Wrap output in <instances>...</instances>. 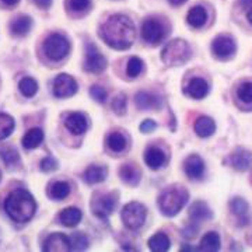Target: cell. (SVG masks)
I'll return each mask as SVG.
<instances>
[{
	"instance_id": "6da1fadb",
	"label": "cell",
	"mask_w": 252,
	"mask_h": 252,
	"mask_svg": "<svg viewBox=\"0 0 252 252\" xmlns=\"http://www.w3.org/2000/svg\"><path fill=\"white\" fill-rule=\"evenodd\" d=\"M99 35L111 48L125 51L135 41V26L132 20L124 14H114L101 26Z\"/></svg>"
},
{
	"instance_id": "7a4b0ae2",
	"label": "cell",
	"mask_w": 252,
	"mask_h": 252,
	"mask_svg": "<svg viewBox=\"0 0 252 252\" xmlns=\"http://www.w3.org/2000/svg\"><path fill=\"white\" fill-rule=\"evenodd\" d=\"M6 213L17 223H26L35 213V200L24 189H16L10 193L4 203Z\"/></svg>"
},
{
	"instance_id": "3957f363",
	"label": "cell",
	"mask_w": 252,
	"mask_h": 252,
	"mask_svg": "<svg viewBox=\"0 0 252 252\" xmlns=\"http://www.w3.org/2000/svg\"><path fill=\"white\" fill-rule=\"evenodd\" d=\"M188 198L189 193L185 188L180 185L170 187L158 196V207L165 216L172 217L180 213L181 209L188 202Z\"/></svg>"
},
{
	"instance_id": "277c9868",
	"label": "cell",
	"mask_w": 252,
	"mask_h": 252,
	"mask_svg": "<svg viewBox=\"0 0 252 252\" xmlns=\"http://www.w3.org/2000/svg\"><path fill=\"white\" fill-rule=\"evenodd\" d=\"M190 55H192V51L188 42L178 38L165 45L161 52V59L167 66H181L188 62Z\"/></svg>"
},
{
	"instance_id": "5b68a950",
	"label": "cell",
	"mask_w": 252,
	"mask_h": 252,
	"mask_svg": "<svg viewBox=\"0 0 252 252\" xmlns=\"http://www.w3.org/2000/svg\"><path fill=\"white\" fill-rule=\"evenodd\" d=\"M70 51L69 41L61 34H52L44 42V52L52 61H62Z\"/></svg>"
},
{
	"instance_id": "8992f818",
	"label": "cell",
	"mask_w": 252,
	"mask_h": 252,
	"mask_svg": "<svg viewBox=\"0 0 252 252\" xmlns=\"http://www.w3.org/2000/svg\"><path fill=\"white\" fill-rule=\"evenodd\" d=\"M146 216H147V210L139 202H130L122 210V220L126 227H129L130 230H136L142 227Z\"/></svg>"
},
{
	"instance_id": "52a82bcc",
	"label": "cell",
	"mask_w": 252,
	"mask_h": 252,
	"mask_svg": "<svg viewBox=\"0 0 252 252\" xmlns=\"http://www.w3.org/2000/svg\"><path fill=\"white\" fill-rule=\"evenodd\" d=\"M142 35L143 39L149 44L157 45L165 38L167 32L161 23L156 18H147L142 26Z\"/></svg>"
},
{
	"instance_id": "ba28073f",
	"label": "cell",
	"mask_w": 252,
	"mask_h": 252,
	"mask_svg": "<svg viewBox=\"0 0 252 252\" xmlns=\"http://www.w3.org/2000/svg\"><path fill=\"white\" fill-rule=\"evenodd\" d=\"M117 205V193L97 195L93 200V213L99 219H107L114 212Z\"/></svg>"
},
{
	"instance_id": "9c48e42d",
	"label": "cell",
	"mask_w": 252,
	"mask_h": 252,
	"mask_svg": "<svg viewBox=\"0 0 252 252\" xmlns=\"http://www.w3.org/2000/svg\"><path fill=\"white\" fill-rule=\"evenodd\" d=\"M105 67H107V59L104 58V55L93 44H89L86 52L84 69L90 73H101L105 70Z\"/></svg>"
},
{
	"instance_id": "30bf717a",
	"label": "cell",
	"mask_w": 252,
	"mask_h": 252,
	"mask_svg": "<svg viewBox=\"0 0 252 252\" xmlns=\"http://www.w3.org/2000/svg\"><path fill=\"white\" fill-rule=\"evenodd\" d=\"M77 93V83L69 74H59L54 81V94L58 98H67Z\"/></svg>"
},
{
	"instance_id": "8fae6325",
	"label": "cell",
	"mask_w": 252,
	"mask_h": 252,
	"mask_svg": "<svg viewBox=\"0 0 252 252\" xmlns=\"http://www.w3.org/2000/svg\"><path fill=\"white\" fill-rule=\"evenodd\" d=\"M212 51L220 59H228L230 56H233L237 51L235 41L231 36L220 35L212 44Z\"/></svg>"
},
{
	"instance_id": "7c38bea8",
	"label": "cell",
	"mask_w": 252,
	"mask_h": 252,
	"mask_svg": "<svg viewBox=\"0 0 252 252\" xmlns=\"http://www.w3.org/2000/svg\"><path fill=\"white\" fill-rule=\"evenodd\" d=\"M44 251L45 252H67L72 251L70 247V238L66 235L56 234L49 235L44 243Z\"/></svg>"
},
{
	"instance_id": "4fadbf2b",
	"label": "cell",
	"mask_w": 252,
	"mask_h": 252,
	"mask_svg": "<svg viewBox=\"0 0 252 252\" xmlns=\"http://www.w3.org/2000/svg\"><path fill=\"white\" fill-rule=\"evenodd\" d=\"M185 172L190 180H200L205 174V161L196 156V154H192L189 156L188 158L185 160Z\"/></svg>"
},
{
	"instance_id": "5bb4252c",
	"label": "cell",
	"mask_w": 252,
	"mask_h": 252,
	"mask_svg": "<svg viewBox=\"0 0 252 252\" xmlns=\"http://www.w3.org/2000/svg\"><path fill=\"white\" fill-rule=\"evenodd\" d=\"M230 162L237 171H247L252 164V153L247 149L240 147L230 156Z\"/></svg>"
},
{
	"instance_id": "9a60e30c",
	"label": "cell",
	"mask_w": 252,
	"mask_h": 252,
	"mask_svg": "<svg viewBox=\"0 0 252 252\" xmlns=\"http://www.w3.org/2000/svg\"><path fill=\"white\" fill-rule=\"evenodd\" d=\"M230 209L234 213V216H237L241 225H245L250 221V205L245 199L234 198L230 202Z\"/></svg>"
},
{
	"instance_id": "2e32d148",
	"label": "cell",
	"mask_w": 252,
	"mask_h": 252,
	"mask_svg": "<svg viewBox=\"0 0 252 252\" xmlns=\"http://www.w3.org/2000/svg\"><path fill=\"white\" fill-rule=\"evenodd\" d=\"M64 125L73 135H83L87 130V119L80 112H74L66 118Z\"/></svg>"
},
{
	"instance_id": "e0dca14e",
	"label": "cell",
	"mask_w": 252,
	"mask_h": 252,
	"mask_svg": "<svg viewBox=\"0 0 252 252\" xmlns=\"http://www.w3.org/2000/svg\"><path fill=\"white\" fill-rule=\"evenodd\" d=\"M189 217H190L192 221L198 223V221H203V220H207V219H212L213 213H212V209L207 206V203L202 202V200H198V202H195L192 206L189 207Z\"/></svg>"
},
{
	"instance_id": "ac0fdd59",
	"label": "cell",
	"mask_w": 252,
	"mask_h": 252,
	"mask_svg": "<svg viewBox=\"0 0 252 252\" xmlns=\"http://www.w3.org/2000/svg\"><path fill=\"white\" fill-rule=\"evenodd\" d=\"M187 93L192 98L202 99L209 94V84L206 80L200 79V77H195L189 81L188 87H187Z\"/></svg>"
},
{
	"instance_id": "d6986e66",
	"label": "cell",
	"mask_w": 252,
	"mask_h": 252,
	"mask_svg": "<svg viewBox=\"0 0 252 252\" xmlns=\"http://www.w3.org/2000/svg\"><path fill=\"white\" fill-rule=\"evenodd\" d=\"M144 161L152 170H158L165 162V154L158 147H149L144 153Z\"/></svg>"
},
{
	"instance_id": "ffe728a7",
	"label": "cell",
	"mask_w": 252,
	"mask_h": 252,
	"mask_svg": "<svg viewBox=\"0 0 252 252\" xmlns=\"http://www.w3.org/2000/svg\"><path fill=\"white\" fill-rule=\"evenodd\" d=\"M136 107L140 109H158L160 99L147 91H139L135 97Z\"/></svg>"
},
{
	"instance_id": "44dd1931",
	"label": "cell",
	"mask_w": 252,
	"mask_h": 252,
	"mask_svg": "<svg viewBox=\"0 0 252 252\" xmlns=\"http://www.w3.org/2000/svg\"><path fill=\"white\" fill-rule=\"evenodd\" d=\"M193 129L199 137H209L216 132V124L212 118L199 117L195 122Z\"/></svg>"
},
{
	"instance_id": "7402d4cb",
	"label": "cell",
	"mask_w": 252,
	"mask_h": 252,
	"mask_svg": "<svg viewBox=\"0 0 252 252\" xmlns=\"http://www.w3.org/2000/svg\"><path fill=\"white\" fill-rule=\"evenodd\" d=\"M108 175V170L105 167L101 165H90L86 172H84V180L87 184L94 185V184H99L107 178Z\"/></svg>"
},
{
	"instance_id": "603a6c76",
	"label": "cell",
	"mask_w": 252,
	"mask_h": 252,
	"mask_svg": "<svg viewBox=\"0 0 252 252\" xmlns=\"http://www.w3.org/2000/svg\"><path fill=\"white\" fill-rule=\"evenodd\" d=\"M207 20V13L206 10L203 9L202 6H195L189 10L188 16H187V21H188L189 26L195 28L203 27L206 24Z\"/></svg>"
},
{
	"instance_id": "cb8c5ba5",
	"label": "cell",
	"mask_w": 252,
	"mask_h": 252,
	"mask_svg": "<svg viewBox=\"0 0 252 252\" xmlns=\"http://www.w3.org/2000/svg\"><path fill=\"white\" fill-rule=\"evenodd\" d=\"M59 220L66 227H76V225L80 223L81 212L77 207H66L64 210L61 212Z\"/></svg>"
},
{
	"instance_id": "d4e9b609",
	"label": "cell",
	"mask_w": 252,
	"mask_h": 252,
	"mask_svg": "<svg viewBox=\"0 0 252 252\" xmlns=\"http://www.w3.org/2000/svg\"><path fill=\"white\" fill-rule=\"evenodd\" d=\"M31 26H32V21L28 16H20V17L14 18L11 21V26H10V30L14 35L17 36H24L27 35L31 30Z\"/></svg>"
},
{
	"instance_id": "484cf974",
	"label": "cell",
	"mask_w": 252,
	"mask_h": 252,
	"mask_svg": "<svg viewBox=\"0 0 252 252\" xmlns=\"http://www.w3.org/2000/svg\"><path fill=\"white\" fill-rule=\"evenodd\" d=\"M220 235L215 231H210L200 240L198 250L203 252H216L220 250Z\"/></svg>"
},
{
	"instance_id": "4316f807",
	"label": "cell",
	"mask_w": 252,
	"mask_h": 252,
	"mask_svg": "<svg viewBox=\"0 0 252 252\" xmlns=\"http://www.w3.org/2000/svg\"><path fill=\"white\" fill-rule=\"evenodd\" d=\"M42 140H44V132L39 127H32L23 137V146L28 150H32L42 143Z\"/></svg>"
},
{
	"instance_id": "83f0119b",
	"label": "cell",
	"mask_w": 252,
	"mask_h": 252,
	"mask_svg": "<svg viewBox=\"0 0 252 252\" xmlns=\"http://www.w3.org/2000/svg\"><path fill=\"white\" fill-rule=\"evenodd\" d=\"M119 175H121L122 181L125 184H129V185H137L139 181H140V171L133 164L122 165V168L119 171Z\"/></svg>"
},
{
	"instance_id": "f1b7e54d",
	"label": "cell",
	"mask_w": 252,
	"mask_h": 252,
	"mask_svg": "<svg viewBox=\"0 0 252 252\" xmlns=\"http://www.w3.org/2000/svg\"><path fill=\"white\" fill-rule=\"evenodd\" d=\"M149 248L153 252H165L170 250V238L164 233H157L149 240Z\"/></svg>"
},
{
	"instance_id": "f546056e",
	"label": "cell",
	"mask_w": 252,
	"mask_h": 252,
	"mask_svg": "<svg viewBox=\"0 0 252 252\" xmlns=\"http://www.w3.org/2000/svg\"><path fill=\"white\" fill-rule=\"evenodd\" d=\"M70 193V187L67 182H62V181H58V182H54L49 188V192L48 195L51 196L55 200H61V199H64L67 195Z\"/></svg>"
},
{
	"instance_id": "4dcf8cb0",
	"label": "cell",
	"mask_w": 252,
	"mask_h": 252,
	"mask_svg": "<svg viewBox=\"0 0 252 252\" xmlns=\"http://www.w3.org/2000/svg\"><path fill=\"white\" fill-rule=\"evenodd\" d=\"M0 158L3 160V162L9 168H16L20 164V157H18L17 150H14L13 147H3L0 150Z\"/></svg>"
},
{
	"instance_id": "1f68e13d",
	"label": "cell",
	"mask_w": 252,
	"mask_h": 252,
	"mask_svg": "<svg viewBox=\"0 0 252 252\" xmlns=\"http://www.w3.org/2000/svg\"><path fill=\"white\" fill-rule=\"evenodd\" d=\"M14 119L7 114H0V140L6 139L14 130Z\"/></svg>"
},
{
	"instance_id": "d6a6232c",
	"label": "cell",
	"mask_w": 252,
	"mask_h": 252,
	"mask_svg": "<svg viewBox=\"0 0 252 252\" xmlns=\"http://www.w3.org/2000/svg\"><path fill=\"white\" fill-rule=\"evenodd\" d=\"M108 146L109 149L112 150V152H122L124 149L126 147V137L122 133H119V132H114V133H111L108 136Z\"/></svg>"
},
{
	"instance_id": "836d02e7",
	"label": "cell",
	"mask_w": 252,
	"mask_h": 252,
	"mask_svg": "<svg viewBox=\"0 0 252 252\" xmlns=\"http://www.w3.org/2000/svg\"><path fill=\"white\" fill-rule=\"evenodd\" d=\"M18 89L26 97H34L36 94V91H38V84H36V81L34 79L26 77V79H23V80L20 81Z\"/></svg>"
},
{
	"instance_id": "e575fe53",
	"label": "cell",
	"mask_w": 252,
	"mask_h": 252,
	"mask_svg": "<svg viewBox=\"0 0 252 252\" xmlns=\"http://www.w3.org/2000/svg\"><path fill=\"white\" fill-rule=\"evenodd\" d=\"M70 247L73 251H83L89 247V238L81 233H76L70 237Z\"/></svg>"
},
{
	"instance_id": "d590c367",
	"label": "cell",
	"mask_w": 252,
	"mask_h": 252,
	"mask_svg": "<svg viewBox=\"0 0 252 252\" xmlns=\"http://www.w3.org/2000/svg\"><path fill=\"white\" fill-rule=\"evenodd\" d=\"M142 69H143V62L139 59V58H130L129 59V62H127V67H126V73H127V76L129 77H132V79H135L137 77L140 72H142Z\"/></svg>"
},
{
	"instance_id": "8d00e7d4",
	"label": "cell",
	"mask_w": 252,
	"mask_h": 252,
	"mask_svg": "<svg viewBox=\"0 0 252 252\" xmlns=\"http://www.w3.org/2000/svg\"><path fill=\"white\" fill-rule=\"evenodd\" d=\"M238 98L244 101V102H247V104H250L252 102V83L251 81H245L243 83L241 86H240V89H238Z\"/></svg>"
},
{
	"instance_id": "74e56055",
	"label": "cell",
	"mask_w": 252,
	"mask_h": 252,
	"mask_svg": "<svg viewBox=\"0 0 252 252\" xmlns=\"http://www.w3.org/2000/svg\"><path fill=\"white\" fill-rule=\"evenodd\" d=\"M126 104H127V99L125 94H119L112 101V109L118 115H124L126 112Z\"/></svg>"
},
{
	"instance_id": "f35d334b",
	"label": "cell",
	"mask_w": 252,
	"mask_h": 252,
	"mask_svg": "<svg viewBox=\"0 0 252 252\" xmlns=\"http://www.w3.org/2000/svg\"><path fill=\"white\" fill-rule=\"evenodd\" d=\"M90 95H91V98L95 99L97 102H99V104H104V102L107 101L108 93H107V90H105L104 87H101V86H93V87L90 89Z\"/></svg>"
},
{
	"instance_id": "ab89813d",
	"label": "cell",
	"mask_w": 252,
	"mask_h": 252,
	"mask_svg": "<svg viewBox=\"0 0 252 252\" xmlns=\"http://www.w3.org/2000/svg\"><path fill=\"white\" fill-rule=\"evenodd\" d=\"M91 7V0H69V9L74 13H83Z\"/></svg>"
},
{
	"instance_id": "60d3db41",
	"label": "cell",
	"mask_w": 252,
	"mask_h": 252,
	"mask_svg": "<svg viewBox=\"0 0 252 252\" xmlns=\"http://www.w3.org/2000/svg\"><path fill=\"white\" fill-rule=\"evenodd\" d=\"M41 168H42V171L45 172L55 171L58 168V161L55 160L54 157H46L41 161Z\"/></svg>"
},
{
	"instance_id": "b9f144b4",
	"label": "cell",
	"mask_w": 252,
	"mask_h": 252,
	"mask_svg": "<svg viewBox=\"0 0 252 252\" xmlns=\"http://www.w3.org/2000/svg\"><path fill=\"white\" fill-rule=\"evenodd\" d=\"M157 127V124L152 121V119H146L142 122V125H140V130L143 132V133H150V132H153L154 129Z\"/></svg>"
},
{
	"instance_id": "7bdbcfd3",
	"label": "cell",
	"mask_w": 252,
	"mask_h": 252,
	"mask_svg": "<svg viewBox=\"0 0 252 252\" xmlns=\"http://www.w3.org/2000/svg\"><path fill=\"white\" fill-rule=\"evenodd\" d=\"M35 4L38 6V7L46 10L51 7V4H52V0H35Z\"/></svg>"
},
{
	"instance_id": "ee69618b",
	"label": "cell",
	"mask_w": 252,
	"mask_h": 252,
	"mask_svg": "<svg viewBox=\"0 0 252 252\" xmlns=\"http://www.w3.org/2000/svg\"><path fill=\"white\" fill-rule=\"evenodd\" d=\"M240 3L247 9H252V0H240Z\"/></svg>"
},
{
	"instance_id": "f6af8a7d",
	"label": "cell",
	"mask_w": 252,
	"mask_h": 252,
	"mask_svg": "<svg viewBox=\"0 0 252 252\" xmlns=\"http://www.w3.org/2000/svg\"><path fill=\"white\" fill-rule=\"evenodd\" d=\"M1 1H3V3H4L6 6L11 7V6H16V4H17L20 0H1Z\"/></svg>"
},
{
	"instance_id": "bcb514c9",
	"label": "cell",
	"mask_w": 252,
	"mask_h": 252,
	"mask_svg": "<svg viewBox=\"0 0 252 252\" xmlns=\"http://www.w3.org/2000/svg\"><path fill=\"white\" fill-rule=\"evenodd\" d=\"M187 0H170V3L174 4V6H181V4H184Z\"/></svg>"
},
{
	"instance_id": "7dc6e473",
	"label": "cell",
	"mask_w": 252,
	"mask_h": 252,
	"mask_svg": "<svg viewBox=\"0 0 252 252\" xmlns=\"http://www.w3.org/2000/svg\"><path fill=\"white\" fill-rule=\"evenodd\" d=\"M247 18H248V21L252 24V9H250V11L247 13Z\"/></svg>"
},
{
	"instance_id": "c3c4849f",
	"label": "cell",
	"mask_w": 252,
	"mask_h": 252,
	"mask_svg": "<svg viewBox=\"0 0 252 252\" xmlns=\"http://www.w3.org/2000/svg\"><path fill=\"white\" fill-rule=\"evenodd\" d=\"M0 180H1V172H0Z\"/></svg>"
}]
</instances>
